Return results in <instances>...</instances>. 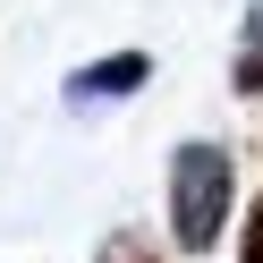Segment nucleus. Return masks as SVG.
Listing matches in <instances>:
<instances>
[{
    "label": "nucleus",
    "instance_id": "obj_1",
    "mask_svg": "<svg viewBox=\"0 0 263 263\" xmlns=\"http://www.w3.org/2000/svg\"><path fill=\"white\" fill-rule=\"evenodd\" d=\"M229 187H238V161L229 144H178L170 153V238L187 255H212V238L229 229Z\"/></svg>",
    "mask_w": 263,
    "mask_h": 263
},
{
    "label": "nucleus",
    "instance_id": "obj_2",
    "mask_svg": "<svg viewBox=\"0 0 263 263\" xmlns=\"http://www.w3.org/2000/svg\"><path fill=\"white\" fill-rule=\"evenodd\" d=\"M144 77H153L144 51H110V60H93V68H77L60 93H68V102H119V93H136Z\"/></svg>",
    "mask_w": 263,
    "mask_h": 263
},
{
    "label": "nucleus",
    "instance_id": "obj_3",
    "mask_svg": "<svg viewBox=\"0 0 263 263\" xmlns=\"http://www.w3.org/2000/svg\"><path fill=\"white\" fill-rule=\"evenodd\" d=\"M229 77H238V93H246V102H263V0L246 9V34H238V68H229Z\"/></svg>",
    "mask_w": 263,
    "mask_h": 263
},
{
    "label": "nucleus",
    "instance_id": "obj_4",
    "mask_svg": "<svg viewBox=\"0 0 263 263\" xmlns=\"http://www.w3.org/2000/svg\"><path fill=\"white\" fill-rule=\"evenodd\" d=\"M238 263H263V195H255V212H246V229H238Z\"/></svg>",
    "mask_w": 263,
    "mask_h": 263
}]
</instances>
